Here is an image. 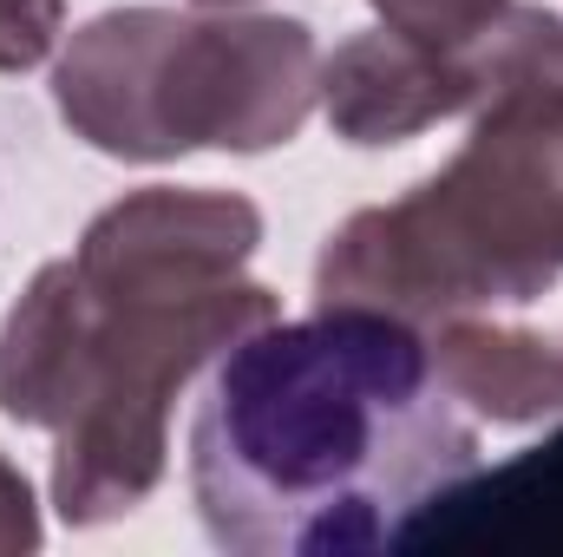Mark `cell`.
<instances>
[{"mask_svg":"<svg viewBox=\"0 0 563 557\" xmlns=\"http://www.w3.org/2000/svg\"><path fill=\"white\" fill-rule=\"evenodd\" d=\"M478 472V433L445 394L426 328L314 308L243 335L190 419V499L243 557L394 545Z\"/></svg>","mask_w":563,"mask_h":557,"instance_id":"6da1fadb","label":"cell"},{"mask_svg":"<svg viewBox=\"0 0 563 557\" xmlns=\"http://www.w3.org/2000/svg\"><path fill=\"white\" fill-rule=\"evenodd\" d=\"M276 315V288L250 276L203 295H106L73 256L33 270L0 321V414L53 433L59 518L79 532L132 518L170 466L177 394Z\"/></svg>","mask_w":563,"mask_h":557,"instance_id":"7a4b0ae2","label":"cell"},{"mask_svg":"<svg viewBox=\"0 0 563 557\" xmlns=\"http://www.w3.org/2000/svg\"><path fill=\"white\" fill-rule=\"evenodd\" d=\"M563 276V73H531L472 112V139L407 197L354 210L314 263V308L407 328L531 308Z\"/></svg>","mask_w":563,"mask_h":557,"instance_id":"3957f363","label":"cell"},{"mask_svg":"<svg viewBox=\"0 0 563 557\" xmlns=\"http://www.w3.org/2000/svg\"><path fill=\"white\" fill-rule=\"evenodd\" d=\"M66 132L125 164L276 151L321 106V46L282 13L112 7L66 33L53 66Z\"/></svg>","mask_w":563,"mask_h":557,"instance_id":"277c9868","label":"cell"},{"mask_svg":"<svg viewBox=\"0 0 563 557\" xmlns=\"http://www.w3.org/2000/svg\"><path fill=\"white\" fill-rule=\"evenodd\" d=\"M531 73H563V20L551 7L511 0L492 26L465 40H420L400 26H367L321 59V112L334 139L387 151L492 106Z\"/></svg>","mask_w":563,"mask_h":557,"instance_id":"5b68a950","label":"cell"},{"mask_svg":"<svg viewBox=\"0 0 563 557\" xmlns=\"http://www.w3.org/2000/svg\"><path fill=\"white\" fill-rule=\"evenodd\" d=\"M256 243L263 210L250 197L151 184L86 223L73 263L106 295H203L243 276Z\"/></svg>","mask_w":563,"mask_h":557,"instance_id":"8992f818","label":"cell"},{"mask_svg":"<svg viewBox=\"0 0 563 557\" xmlns=\"http://www.w3.org/2000/svg\"><path fill=\"white\" fill-rule=\"evenodd\" d=\"M445 394L492 426H551L563 419V328H505L459 315L426 328Z\"/></svg>","mask_w":563,"mask_h":557,"instance_id":"52a82bcc","label":"cell"},{"mask_svg":"<svg viewBox=\"0 0 563 557\" xmlns=\"http://www.w3.org/2000/svg\"><path fill=\"white\" fill-rule=\"evenodd\" d=\"M66 33V0H0V73H33Z\"/></svg>","mask_w":563,"mask_h":557,"instance_id":"ba28073f","label":"cell"},{"mask_svg":"<svg viewBox=\"0 0 563 557\" xmlns=\"http://www.w3.org/2000/svg\"><path fill=\"white\" fill-rule=\"evenodd\" d=\"M380 13V26L420 33V40H465L478 26H492L511 0H367Z\"/></svg>","mask_w":563,"mask_h":557,"instance_id":"9c48e42d","label":"cell"},{"mask_svg":"<svg viewBox=\"0 0 563 557\" xmlns=\"http://www.w3.org/2000/svg\"><path fill=\"white\" fill-rule=\"evenodd\" d=\"M40 551V505H33V485L26 472H13L0 459V557Z\"/></svg>","mask_w":563,"mask_h":557,"instance_id":"30bf717a","label":"cell"},{"mask_svg":"<svg viewBox=\"0 0 563 557\" xmlns=\"http://www.w3.org/2000/svg\"><path fill=\"white\" fill-rule=\"evenodd\" d=\"M197 7H243V0H197Z\"/></svg>","mask_w":563,"mask_h":557,"instance_id":"8fae6325","label":"cell"}]
</instances>
